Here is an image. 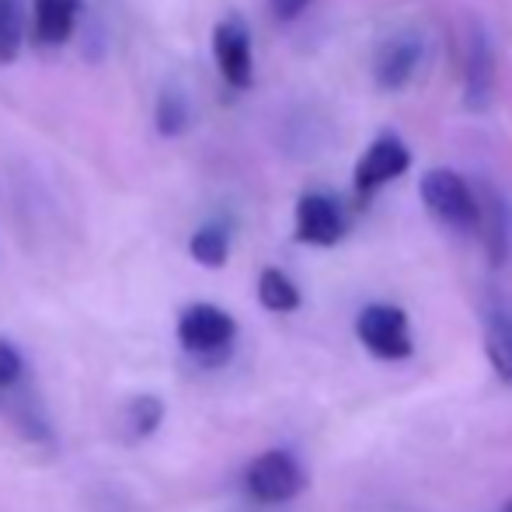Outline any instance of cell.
I'll return each mask as SVG.
<instances>
[{
	"label": "cell",
	"mask_w": 512,
	"mask_h": 512,
	"mask_svg": "<svg viewBox=\"0 0 512 512\" xmlns=\"http://www.w3.org/2000/svg\"><path fill=\"white\" fill-rule=\"evenodd\" d=\"M237 338V321L216 304H192L178 317V342L199 363H220Z\"/></svg>",
	"instance_id": "obj_1"
},
{
	"label": "cell",
	"mask_w": 512,
	"mask_h": 512,
	"mask_svg": "<svg viewBox=\"0 0 512 512\" xmlns=\"http://www.w3.org/2000/svg\"><path fill=\"white\" fill-rule=\"evenodd\" d=\"M418 192H422L425 209L439 223H446L453 230H478V199H474L471 185L460 175H453L446 168H432L422 175Z\"/></svg>",
	"instance_id": "obj_2"
},
{
	"label": "cell",
	"mask_w": 512,
	"mask_h": 512,
	"mask_svg": "<svg viewBox=\"0 0 512 512\" xmlns=\"http://www.w3.org/2000/svg\"><path fill=\"white\" fill-rule=\"evenodd\" d=\"M244 488L262 506H279L304 492V471L286 450H265L262 457L251 460L244 474Z\"/></svg>",
	"instance_id": "obj_3"
},
{
	"label": "cell",
	"mask_w": 512,
	"mask_h": 512,
	"mask_svg": "<svg viewBox=\"0 0 512 512\" xmlns=\"http://www.w3.org/2000/svg\"><path fill=\"white\" fill-rule=\"evenodd\" d=\"M356 335L373 356L380 359H408L411 356V328H408V314L401 307L391 304H370L363 307L356 321Z\"/></svg>",
	"instance_id": "obj_4"
},
{
	"label": "cell",
	"mask_w": 512,
	"mask_h": 512,
	"mask_svg": "<svg viewBox=\"0 0 512 512\" xmlns=\"http://www.w3.org/2000/svg\"><path fill=\"white\" fill-rule=\"evenodd\" d=\"M213 56L220 77L230 88H251L255 81V60H251V32L241 18H227L213 32Z\"/></svg>",
	"instance_id": "obj_5"
},
{
	"label": "cell",
	"mask_w": 512,
	"mask_h": 512,
	"mask_svg": "<svg viewBox=\"0 0 512 512\" xmlns=\"http://www.w3.org/2000/svg\"><path fill=\"white\" fill-rule=\"evenodd\" d=\"M345 234V213L331 196L321 192H307L297 203V241L317 244V248H331L342 241Z\"/></svg>",
	"instance_id": "obj_6"
},
{
	"label": "cell",
	"mask_w": 512,
	"mask_h": 512,
	"mask_svg": "<svg viewBox=\"0 0 512 512\" xmlns=\"http://www.w3.org/2000/svg\"><path fill=\"white\" fill-rule=\"evenodd\" d=\"M408 164H411L408 147L398 140V136L387 133V136H380V140L373 143L363 157H359L352 182H356V189L366 196V192L380 189V185H387V182H394L398 175H405Z\"/></svg>",
	"instance_id": "obj_7"
},
{
	"label": "cell",
	"mask_w": 512,
	"mask_h": 512,
	"mask_svg": "<svg viewBox=\"0 0 512 512\" xmlns=\"http://www.w3.org/2000/svg\"><path fill=\"white\" fill-rule=\"evenodd\" d=\"M422 53H425L422 39L411 32L394 35L391 42H384L377 53V63H373V74H377L380 88H387V91L405 88L411 77H415L418 63H422Z\"/></svg>",
	"instance_id": "obj_8"
},
{
	"label": "cell",
	"mask_w": 512,
	"mask_h": 512,
	"mask_svg": "<svg viewBox=\"0 0 512 512\" xmlns=\"http://www.w3.org/2000/svg\"><path fill=\"white\" fill-rule=\"evenodd\" d=\"M81 18V0H32V28L42 46H63Z\"/></svg>",
	"instance_id": "obj_9"
},
{
	"label": "cell",
	"mask_w": 512,
	"mask_h": 512,
	"mask_svg": "<svg viewBox=\"0 0 512 512\" xmlns=\"http://www.w3.org/2000/svg\"><path fill=\"white\" fill-rule=\"evenodd\" d=\"M485 356L492 370L512 387V317L492 310L485 321Z\"/></svg>",
	"instance_id": "obj_10"
},
{
	"label": "cell",
	"mask_w": 512,
	"mask_h": 512,
	"mask_svg": "<svg viewBox=\"0 0 512 512\" xmlns=\"http://www.w3.org/2000/svg\"><path fill=\"white\" fill-rule=\"evenodd\" d=\"M154 122L161 136H182L192 122V105L189 95H185L178 84H164L161 95H157V108H154Z\"/></svg>",
	"instance_id": "obj_11"
},
{
	"label": "cell",
	"mask_w": 512,
	"mask_h": 512,
	"mask_svg": "<svg viewBox=\"0 0 512 512\" xmlns=\"http://www.w3.org/2000/svg\"><path fill=\"white\" fill-rule=\"evenodd\" d=\"M464 95L471 108H481L492 95V60H488V42L485 35H474L471 53H467V84Z\"/></svg>",
	"instance_id": "obj_12"
},
{
	"label": "cell",
	"mask_w": 512,
	"mask_h": 512,
	"mask_svg": "<svg viewBox=\"0 0 512 512\" xmlns=\"http://www.w3.org/2000/svg\"><path fill=\"white\" fill-rule=\"evenodd\" d=\"M126 436L129 443H140V439H150L157 432V425L164 422V401L157 394H136L133 401L126 405Z\"/></svg>",
	"instance_id": "obj_13"
},
{
	"label": "cell",
	"mask_w": 512,
	"mask_h": 512,
	"mask_svg": "<svg viewBox=\"0 0 512 512\" xmlns=\"http://www.w3.org/2000/svg\"><path fill=\"white\" fill-rule=\"evenodd\" d=\"M189 255L206 269H223L230 255V234L223 223H206L189 237Z\"/></svg>",
	"instance_id": "obj_14"
},
{
	"label": "cell",
	"mask_w": 512,
	"mask_h": 512,
	"mask_svg": "<svg viewBox=\"0 0 512 512\" xmlns=\"http://www.w3.org/2000/svg\"><path fill=\"white\" fill-rule=\"evenodd\" d=\"M258 300H262L265 310L272 314H290V310L300 307V290L293 286V279L279 269H265L258 276Z\"/></svg>",
	"instance_id": "obj_15"
},
{
	"label": "cell",
	"mask_w": 512,
	"mask_h": 512,
	"mask_svg": "<svg viewBox=\"0 0 512 512\" xmlns=\"http://www.w3.org/2000/svg\"><path fill=\"white\" fill-rule=\"evenodd\" d=\"M492 206H481L478 203V227H485V237H488V255L492 262H506L509 255V216H506V206H502L499 196H488Z\"/></svg>",
	"instance_id": "obj_16"
},
{
	"label": "cell",
	"mask_w": 512,
	"mask_h": 512,
	"mask_svg": "<svg viewBox=\"0 0 512 512\" xmlns=\"http://www.w3.org/2000/svg\"><path fill=\"white\" fill-rule=\"evenodd\" d=\"M25 42V18L18 0H0V63H14Z\"/></svg>",
	"instance_id": "obj_17"
},
{
	"label": "cell",
	"mask_w": 512,
	"mask_h": 512,
	"mask_svg": "<svg viewBox=\"0 0 512 512\" xmlns=\"http://www.w3.org/2000/svg\"><path fill=\"white\" fill-rule=\"evenodd\" d=\"M21 377H25V359L7 338H0V398L11 394L21 384Z\"/></svg>",
	"instance_id": "obj_18"
},
{
	"label": "cell",
	"mask_w": 512,
	"mask_h": 512,
	"mask_svg": "<svg viewBox=\"0 0 512 512\" xmlns=\"http://www.w3.org/2000/svg\"><path fill=\"white\" fill-rule=\"evenodd\" d=\"M269 4H272V14H276L279 21H293L307 11L310 0H269Z\"/></svg>",
	"instance_id": "obj_19"
},
{
	"label": "cell",
	"mask_w": 512,
	"mask_h": 512,
	"mask_svg": "<svg viewBox=\"0 0 512 512\" xmlns=\"http://www.w3.org/2000/svg\"><path fill=\"white\" fill-rule=\"evenodd\" d=\"M502 512H512V499L506 502V509H502Z\"/></svg>",
	"instance_id": "obj_20"
}]
</instances>
